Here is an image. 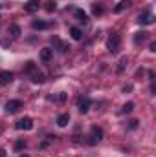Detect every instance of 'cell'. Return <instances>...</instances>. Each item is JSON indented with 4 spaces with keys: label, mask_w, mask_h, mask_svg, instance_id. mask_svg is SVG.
Here are the masks:
<instances>
[{
    "label": "cell",
    "mask_w": 156,
    "mask_h": 157,
    "mask_svg": "<svg viewBox=\"0 0 156 157\" xmlns=\"http://www.w3.org/2000/svg\"><path fill=\"white\" fill-rule=\"evenodd\" d=\"M70 35H72V39L74 40H81L83 39V31H81L79 28H72V29H70Z\"/></svg>",
    "instance_id": "2e32d148"
},
{
    "label": "cell",
    "mask_w": 156,
    "mask_h": 157,
    "mask_svg": "<svg viewBox=\"0 0 156 157\" xmlns=\"http://www.w3.org/2000/svg\"><path fill=\"white\" fill-rule=\"evenodd\" d=\"M40 60L42 62H50L51 60V57H53V49H50V48H44V49H40Z\"/></svg>",
    "instance_id": "9c48e42d"
},
{
    "label": "cell",
    "mask_w": 156,
    "mask_h": 157,
    "mask_svg": "<svg viewBox=\"0 0 156 157\" xmlns=\"http://www.w3.org/2000/svg\"><path fill=\"white\" fill-rule=\"evenodd\" d=\"M24 148H26V141H17L15 143V152H20Z\"/></svg>",
    "instance_id": "603a6c76"
},
{
    "label": "cell",
    "mask_w": 156,
    "mask_h": 157,
    "mask_svg": "<svg viewBox=\"0 0 156 157\" xmlns=\"http://www.w3.org/2000/svg\"><path fill=\"white\" fill-rule=\"evenodd\" d=\"M13 80V73L11 71H0V86H7Z\"/></svg>",
    "instance_id": "30bf717a"
},
{
    "label": "cell",
    "mask_w": 156,
    "mask_h": 157,
    "mask_svg": "<svg viewBox=\"0 0 156 157\" xmlns=\"http://www.w3.org/2000/svg\"><path fill=\"white\" fill-rule=\"evenodd\" d=\"M44 73H40V71H31V80L35 82V84H40V82H44Z\"/></svg>",
    "instance_id": "9a60e30c"
},
{
    "label": "cell",
    "mask_w": 156,
    "mask_h": 157,
    "mask_svg": "<svg viewBox=\"0 0 156 157\" xmlns=\"http://www.w3.org/2000/svg\"><path fill=\"white\" fill-rule=\"evenodd\" d=\"M20 108H22V101H18V99H13V101L6 102V112L7 113H17Z\"/></svg>",
    "instance_id": "7a4b0ae2"
},
{
    "label": "cell",
    "mask_w": 156,
    "mask_h": 157,
    "mask_svg": "<svg viewBox=\"0 0 156 157\" xmlns=\"http://www.w3.org/2000/svg\"><path fill=\"white\" fill-rule=\"evenodd\" d=\"M9 33H11L13 37H20V28L13 24V26H9Z\"/></svg>",
    "instance_id": "ffe728a7"
},
{
    "label": "cell",
    "mask_w": 156,
    "mask_h": 157,
    "mask_svg": "<svg viewBox=\"0 0 156 157\" xmlns=\"http://www.w3.org/2000/svg\"><path fill=\"white\" fill-rule=\"evenodd\" d=\"M77 108L81 113H86L88 108H90V99L88 97H79L77 99Z\"/></svg>",
    "instance_id": "5b68a950"
},
{
    "label": "cell",
    "mask_w": 156,
    "mask_h": 157,
    "mask_svg": "<svg viewBox=\"0 0 156 157\" xmlns=\"http://www.w3.org/2000/svg\"><path fill=\"white\" fill-rule=\"evenodd\" d=\"M145 37H147V33H145V31H142V33H136L134 42H136V44H140V42H143V40H145Z\"/></svg>",
    "instance_id": "44dd1931"
},
{
    "label": "cell",
    "mask_w": 156,
    "mask_h": 157,
    "mask_svg": "<svg viewBox=\"0 0 156 157\" xmlns=\"http://www.w3.org/2000/svg\"><path fill=\"white\" fill-rule=\"evenodd\" d=\"M31 28H33V29H48L50 24H48L46 20H33V22H31Z\"/></svg>",
    "instance_id": "7c38bea8"
},
{
    "label": "cell",
    "mask_w": 156,
    "mask_h": 157,
    "mask_svg": "<svg viewBox=\"0 0 156 157\" xmlns=\"http://www.w3.org/2000/svg\"><path fill=\"white\" fill-rule=\"evenodd\" d=\"M51 44H53V48H55L59 53H66V51L70 49V44H66V42L59 40L57 37H53V39H51Z\"/></svg>",
    "instance_id": "3957f363"
},
{
    "label": "cell",
    "mask_w": 156,
    "mask_h": 157,
    "mask_svg": "<svg viewBox=\"0 0 156 157\" xmlns=\"http://www.w3.org/2000/svg\"><path fill=\"white\" fill-rule=\"evenodd\" d=\"M15 126H17V130H26V132H28V130L33 128V121H31L30 117H24V119H20Z\"/></svg>",
    "instance_id": "277c9868"
},
{
    "label": "cell",
    "mask_w": 156,
    "mask_h": 157,
    "mask_svg": "<svg viewBox=\"0 0 156 157\" xmlns=\"http://www.w3.org/2000/svg\"><path fill=\"white\" fill-rule=\"evenodd\" d=\"M138 126V121H130V128H136Z\"/></svg>",
    "instance_id": "4316f807"
},
{
    "label": "cell",
    "mask_w": 156,
    "mask_h": 157,
    "mask_svg": "<svg viewBox=\"0 0 156 157\" xmlns=\"http://www.w3.org/2000/svg\"><path fill=\"white\" fill-rule=\"evenodd\" d=\"M74 15L77 17V20L79 22H83V24H88V15L83 11V9H79V7H76L74 9Z\"/></svg>",
    "instance_id": "8fae6325"
},
{
    "label": "cell",
    "mask_w": 156,
    "mask_h": 157,
    "mask_svg": "<svg viewBox=\"0 0 156 157\" xmlns=\"http://www.w3.org/2000/svg\"><path fill=\"white\" fill-rule=\"evenodd\" d=\"M125 64H127V57H123V59H121V62H119V71L125 68Z\"/></svg>",
    "instance_id": "cb8c5ba5"
},
{
    "label": "cell",
    "mask_w": 156,
    "mask_h": 157,
    "mask_svg": "<svg viewBox=\"0 0 156 157\" xmlns=\"http://www.w3.org/2000/svg\"><path fill=\"white\" fill-rule=\"evenodd\" d=\"M92 13H94L96 17L103 15V6H101V4H94V6H92Z\"/></svg>",
    "instance_id": "ac0fdd59"
},
{
    "label": "cell",
    "mask_w": 156,
    "mask_h": 157,
    "mask_svg": "<svg viewBox=\"0 0 156 157\" xmlns=\"http://www.w3.org/2000/svg\"><path fill=\"white\" fill-rule=\"evenodd\" d=\"M138 22H140L142 26H149V24H153V22H154V17H153L149 11H145V13H142V15L138 17Z\"/></svg>",
    "instance_id": "8992f818"
},
{
    "label": "cell",
    "mask_w": 156,
    "mask_h": 157,
    "mask_svg": "<svg viewBox=\"0 0 156 157\" xmlns=\"http://www.w3.org/2000/svg\"><path fill=\"white\" fill-rule=\"evenodd\" d=\"M44 9H46L48 13H51V11H55V9H57V2H55V0H48V2L44 4Z\"/></svg>",
    "instance_id": "e0dca14e"
},
{
    "label": "cell",
    "mask_w": 156,
    "mask_h": 157,
    "mask_svg": "<svg viewBox=\"0 0 156 157\" xmlns=\"http://www.w3.org/2000/svg\"><path fill=\"white\" fill-rule=\"evenodd\" d=\"M24 70H26L28 73H31V71H35V62H31V60H28V62H26V66H24Z\"/></svg>",
    "instance_id": "7402d4cb"
},
{
    "label": "cell",
    "mask_w": 156,
    "mask_h": 157,
    "mask_svg": "<svg viewBox=\"0 0 156 157\" xmlns=\"http://www.w3.org/2000/svg\"><path fill=\"white\" fill-rule=\"evenodd\" d=\"M68 122H70V115H68V113H61V115L57 117V124H59L61 128H64Z\"/></svg>",
    "instance_id": "5bb4252c"
},
{
    "label": "cell",
    "mask_w": 156,
    "mask_h": 157,
    "mask_svg": "<svg viewBox=\"0 0 156 157\" xmlns=\"http://www.w3.org/2000/svg\"><path fill=\"white\" fill-rule=\"evenodd\" d=\"M132 90V84H127V86H123V91L127 93V91H130Z\"/></svg>",
    "instance_id": "484cf974"
},
{
    "label": "cell",
    "mask_w": 156,
    "mask_h": 157,
    "mask_svg": "<svg viewBox=\"0 0 156 157\" xmlns=\"http://www.w3.org/2000/svg\"><path fill=\"white\" fill-rule=\"evenodd\" d=\"M20 157H28V155H20Z\"/></svg>",
    "instance_id": "f1b7e54d"
},
{
    "label": "cell",
    "mask_w": 156,
    "mask_h": 157,
    "mask_svg": "<svg viewBox=\"0 0 156 157\" xmlns=\"http://www.w3.org/2000/svg\"><path fill=\"white\" fill-rule=\"evenodd\" d=\"M40 2L39 0H28L26 4H24V11H28V13H35L37 9H39Z\"/></svg>",
    "instance_id": "ba28073f"
},
{
    "label": "cell",
    "mask_w": 156,
    "mask_h": 157,
    "mask_svg": "<svg viewBox=\"0 0 156 157\" xmlns=\"http://www.w3.org/2000/svg\"><path fill=\"white\" fill-rule=\"evenodd\" d=\"M0 157H6V150H0Z\"/></svg>",
    "instance_id": "83f0119b"
},
{
    "label": "cell",
    "mask_w": 156,
    "mask_h": 157,
    "mask_svg": "<svg viewBox=\"0 0 156 157\" xmlns=\"http://www.w3.org/2000/svg\"><path fill=\"white\" fill-rule=\"evenodd\" d=\"M57 101H59V102H64V101H66V93H61V95L57 97Z\"/></svg>",
    "instance_id": "d4e9b609"
},
{
    "label": "cell",
    "mask_w": 156,
    "mask_h": 157,
    "mask_svg": "<svg viewBox=\"0 0 156 157\" xmlns=\"http://www.w3.org/2000/svg\"><path fill=\"white\" fill-rule=\"evenodd\" d=\"M119 44H121V37L117 35V33H112L109 40H107V49L110 51V53H117L119 51Z\"/></svg>",
    "instance_id": "6da1fadb"
},
{
    "label": "cell",
    "mask_w": 156,
    "mask_h": 157,
    "mask_svg": "<svg viewBox=\"0 0 156 157\" xmlns=\"http://www.w3.org/2000/svg\"><path fill=\"white\" fill-rule=\"evenodd\" d=\"M134 110V102H127V104H123V108H121V113H130Z\"/></svg>",
    "instance_id": "d6986e66"
},
{
    "label": "cell",
    "mask_w": 156,
    "mask_h": 157,
    "mask_svg": "<svg viewBox=\"0 0 156 157\" xmlns=\"http://www.w3.org/2000/svg\"><path fill=\"white\" fill-rule=\"evenodd\" d=\"M130 4H132L130 0H121L116 7H114V11H116V13H121V11H125L127 7H130Z\"/></svg>",
    "instance_id": "4fadbf2b"
},
{
    "label": "cell",
    "mask_w": 156,
    "mask_h": 157,
    "mask_svg": "<svg viewBox=\"0 0 156 157\" xmlns=\"http://www.w3.org/2000/svg\"><path fill=\"white\" fill-rule=\"evenodd\" d=\"M103 139V130L101 128H97V126H92V139L88 141L90 144H96L97 141H101Z\"/></svg>",
    "instance_id": "52a82bcc"
}]
</instances>
